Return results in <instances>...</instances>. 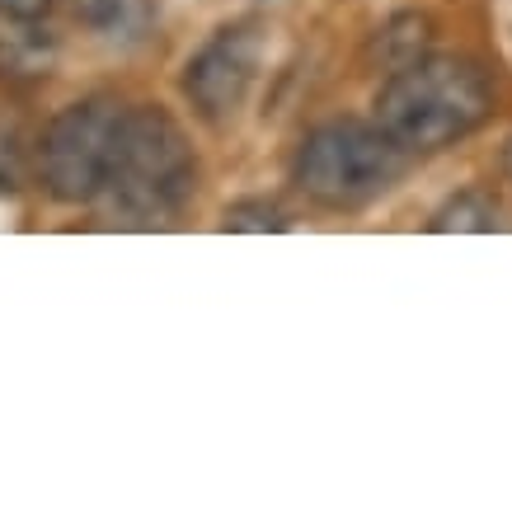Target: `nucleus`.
<instances>
[{"label": "nucleus", "instance_id": "f257e3e1", "mask_svg": "<svg viewBox=\"0 0 512 512\" xmlns=\"http://www.w3.org/2000/svg\"><path fill=\"white\" fill-rule=\"evenodd\" d=\"M193 188H198V160L184 127L156 104L127 109L118 123L109 184L99 193L104 217L127 231H156L184 212Z\"/></svg>", "mask_w": 512, "mask_h": 512}, {"label": "nucleus", "instance_id": "f03ea898", "mask_svg": "<svg viewBox=\"0 0 512 512\" xmlns=\"http://www.w3.org/2000/svg\"><path fill=\"white\" fill-rule=\"evenodd\" d=\"M494 90L480 62L456 52H428L419 62L390 71L376 94V123L400 141L409 156L442 151L489 123Z\"/></svg>", "mask_w": 512, "mask_h": 512}, {"label": "nucleus", "instance_id": "7ed1b4c3", "mask_svg": "<svg viewBox=\"0 0 512 512\" xmlns=\"http://www.w3.org/2000/svg\"><path fill=\"white\" fill-rule=\"evenodd\" d=\"M404 151L381 123H357L339 118L306 132L296 151L292 179L296 188L329 212H357L386 193L404 174Z\"/></svg>", "mask_w": 512, "mask_h": 512}, {"label": "nucleus", "instance_id": "20e7f679", "mask_svg": "<svg viewBox=\"0 0 512 512\" xmlns=\"http://www.w3.org/2000/svg\"><path fill=\"white\" fill-rule=\"evenodd\" d=\"M123 113L127 104H118L113 94H90L47 123L43 146H38V170H43V184L57 202H71V207L99 202L104 184H109Z\"/></svg>", "mask_w": 512, "mask_h": 512}, {"label": "nucleus", "instance_id": "39448f33", "mask_svg": "<svg viewBox=\"0 0 512 512\" xmlns=\"http://www.w3.org/2000/svg\"><path fill=\"white\" fill-rule=\"evenodd\" d=\"M259 62H264V33L254 19H240V24H226L217 29L207 43L188 57L184 66V99L193 104L202 123L226 127L245 104L249 85L259 76Z\"/></svg>", "mask_w": 512, "mask_h": 512}, {"label": "nucleus", "instance_id": "423d86ee", "mask_svg": "<svg viewBox=\"0 0 512 512\" xmlns=\"http://www.w3.org/2000/svg\"><path fill=\"white\" fill-rule=\"evenodd\" d=\"M57 66V38L38 19H5L0 24V80L5 85H38Z\"/></svg>", "mask_w": 512, "mask_h": 512}, {"label": "nucleus", "instance_id": "0eeeda50", "mask_svg": "<svg viewBox=\"0 0 512 512\" xmlns=\"http://www.w3.org/2000/svg\"><path fill=\"white\" fill-rule=\"evenodd\" d=\"M76 19L104 43H141L156 24V0H76Z\"/></svg>", "mask_w": 512, "mask_h": 512}, {"label": "nucleus", "instance_id": "6e6552de", "mask_svg": "<svg viewBox=\"0 0 512 512\" xmlns=\"http://www.w3.org/2000/svg\"><path fill=\"white\" fill-rule=\"evenodd\" d=\"M428 43H433V24H428V19L395 15L372 33V43H367V66H376V71L390 76V71H400V66L428 57Z\"/></svg>", "mask_w": 512, "mask_h": 512}, {"label": "nucleus", "instance_id": "1a4fd4ad", "mask_svg": "<svg viewBox=\"0 0 512 512\" xmlns=\"http://www.w3.org/2000/svg\"><path fill=\"white\" fill-rule=\"evenodd\" d=\"M498 212L494 202L484 198V193H456V198L428 221V231H494L498 226Z\"/></svg>", "mask_w": 512, "mask_h": 512}, {"label": "nucleus", "instance_id": "9d476101", "mask_svg": "<svg viewBox=\"0 0 512 512\" xmlns=\"http://www.w3.org/2000/svg\"><path fill=\"white\" fill-rule=\"evenodd\" d=\"M292 226L287 212H282L278 202H264V198H245V202H231L226 207V217H221V231H254V235H282Z\"/></svg>", "mask_w": 512, "mask_h": 512}, {"label": "nucleus", "instance_id": "9b49d317", "mask_svg": "<svg viewBox=\"0 0 512 512\" xmlns=\"http://www.w3.org/2000/svg\"><path fill=\"white\" fill-rule=\"evenodd\" d=\"M52 0H0V19H43Z\"/></svg>", "mask_w": 512, "mask_h": 512}, {"label": "nucleus", "instance_id": "f8f14e48", "mask_svg": "<svg viewBox=\"0 0 512 512\" xmlns=\"http://www.w3.org/2000/svg\"><path fill=\"white\" fill-rule=\"evenodd\" d=\"M15 188H19V174L10 170L5 160H0V193H15Z\"/></svg>", "mask_w": 512, "mask_h": 512}, {"label": "nucleus", "instance_id": "ddd939ff", "mask_svg": "<svg viewBox=\"0 0 512 512\" xmlns=\"http://www.w3.org/2000/svg\"><path fill=\"white\" fill-rule=\"evenodd\" d=\"M503 170H508V179H512V141H508V151H503Z\"/></svg>", "mask_w": 512, "mask_h": 512}]
</instances>
